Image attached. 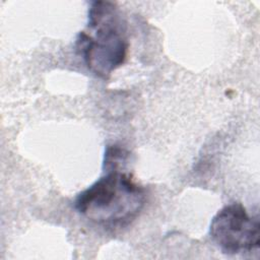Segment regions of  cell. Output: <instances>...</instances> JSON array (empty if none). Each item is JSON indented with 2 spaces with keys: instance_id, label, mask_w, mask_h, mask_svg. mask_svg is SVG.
<instances>
[{
  "instance_id": "obj_1",
  "label": "cell",
  "mask_w": 260,
  "mask_h": 260,
  "mask_svg": "<svg viewBox=\"0 0 260 260\" xmlns=\"http://www.w3.org/2000/svg\"><path fill=\"white\" fill-rule=\"evenodd\" d=\"M145 198L144 189L129 174L110 170L76 196L74 207L98 225L123 228L138 216Z\"/></svg>"
},
{
  "instance_id": "obj_2",
  "label": "cell",
  "mask_w": 260,
  "mask_h": 260,
  "mask_svg": "<svg viewBox=\"0 0 260 260\" xmlns=\"http://www.w3.org/2000/svg\"><path fill=\"white\" fill-rule=\"evenodd\" d=\"M129 43L117 5L93 1L88 9L87 31H80L76 49L94 75L107 79L126 60Z\"/></svg>"
},
{
  "instance_id": "obj_3",
  "label": "cell",
  "mask_w": 260,
  "mask_h": 260,
  "mask_svg": "<svg viewBox=\"0 0 260 260\" xmlns=\"http://www.w3.org/2000/svg\"><path fill=\"white\" fill-rule=\"evenodd\" d=\"M209 236L224 254L252 252L260 245L259 218L249 215L241 203L228 204L212 217Z\"/></svg>"
}]
</instances>
